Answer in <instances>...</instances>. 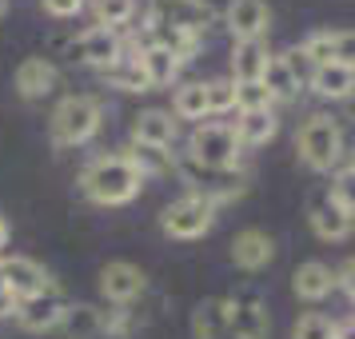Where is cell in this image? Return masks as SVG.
Here are the masks:
<instances>
[{"mask_svg": "<svg viewBox=\"0 0 355 339\" xmlns=\"http://www.w3.org/2000/svg\"><path fill=\"white\" fill-rule=\"evenodd\" d=\"M144 176L136 172V164L128 156H100L84 168L80 188L92 204H104V208H116V204H128L132 195L140 192Z\"/></svg>", "mask_w": 355, "mask_h": 339, "instance_id": "obj_1", "label": "cell"}, {"mask_svg": "<svg viewBox=\"0 0 355 339\" xmlns=\"http://www.w3.org/2000/svg\"><path fill=\"white\" fill-rule=\"evenodd\" d=\"M100 132V104L92 96H64L52 112V140L60 148H76Z\"/></svg>", "mask_w": 355, "mask_h": 339, "instance_id": "obj_2", "label": "cell"}, {"mask_svg": "<svg viewBox=\"0 0 355 339\" xmlns=\"http://www.w3.org/2000/svg\"><path fill=\"white\" fill-rule=\"evenodd\" d=\"M300 156L311 172H331V164L343 156V136H339V124L331 116H311L304 128H300Z\"/></svg>", "mask_w": 355, "mask_h": 339, "instance_id": "obj_3", "label": "cell"}, {"mask_svg": "<svg viewBox=\"0 0 355 339\" xmlns=\"http://www.w3.org/2000/svg\"><path fill=\"white\" fill-rule=\"evenodd\" d=\"M216 220V204H211L208 195H196L188 192L184 200L176 204H168L160 216V227L172 236V240H196V236H204Z\"/></svg>", "mask_w": 355, "mask_h": 339, "instance_id": "obj_4", "label": "cell"}, {"mask_svg": "<svg viewBox=\"0 0 355 339\" xmlns=\"http://www.w3.org/2000/svg\"><path fill=\"white\" fill-rule=\"evenodd\" d=\"M148 20H152V28H176V33L200 36L216 20V12L208 0H152Z\"/></svg>", "mask_w": 355, "mask_h": 339, "instance_id": "obj_5", "label": "cell"}, {"mask_svg": "<svg viewBox=\"0 0 355 339\" xmlns=\"http://www.w3.org/2000/svg\"><path fill=\"white\" fill-rule=\"evenodd\" d=\"M188 156L208 168H236V156H240L236 128L232 124H200L188 140Z\"/></svg>", "mask_w": 355, "mask_h": 339, "instance_id": "obj_6", "label": "cell"}, {"mask_svg": "<svg viewBox=\"0 0 355 339\" xmlns=\"http://www.w3.org/2000/svg\"><path fill=\"white\" fill-rule=\"evenodd\" d=\"M180 176L196 188V195H208L211 204L243 192V172H236V168H208V164L192 160V156L180 160Z\"/></svg>", "mask_w": 355, "mask_h": 339, "instance_id": "obj_7", "label": "cell"}, {"mask_svg": "<svg viewBox=\"0 0 355 339\" xmlns=\"http://www.w3.org/2000/svg\"><path fill=\"white\" fill-rule=\"evenodd\" d=\"M68 299L60 295L56 288L40 291V295H28V299H20L17 304V320L24 331H52V327H60V320L68 315Z\"/></svg>", "mask_w": 355, "mask_h": 339, "instance_id": "obj_8", "label": "cell"}, {"mask_svg": "<svg viewBox=\"0 0 355 339\" xmlns=\"http://www.w3.org/2000/svg\"><path fill=\"white\" fill-rule=\"evenodd\" d=\"M0 279L8 284V291L17 299H28V295H40V291L52 288L49 272L28 256H12V259H0Z\"/></svg>", "mask_w": 355, "mask_h": 339, "instance_id": "obj_9", "label": "cell"}, {"mask_svg": "<svg viewBox=\"0 0 355 339\" xmlns=\"http://www.w3.org/2000/svg\"><path fill=\"white\" fill-rule=\"evenodd\" d=\"M307 56V64H347L355 68V33H315L307 36V44L300 49Z\"/></svg>", "mask_w": 355, "mask_h": 339, "instance_id": "obj_10", "label": "cell"}, {"mask_svg": "<svg viewBox=\"0 0 355 339\" xmlns=\"http://www.w3.org/2000/svg\"><path fill=\"white\" fill-rule=\"evenodd\" d=\"M227 323L240 339H268V311H263L256 291H243L236 299H227Z\"/></svg>", "mask_w": 355, "mask_h": 339, "instance_id": "obj_11", "label": "cell"}, {"mask_svg": "<svg viewBox=\"0 0 355 339\" xmlns=\"http://www.w3.org/2000/svg\"><path fill=\"white\" fill-rule=\"evenodd\" d=\"M272 24V12L263 0H232L227 4V28L236 40H259Z\"/></svg>", "mask_w": 355, "mask_h": 339, "instance_id": "obj_12", "label": "cell"}, {"mask_svg": "<svg viewBox=\"0 0 355 339\" xmlns=\"http://www.w3.org/2000/svg\"><path fill=\"white\" fill-rule=\"evenodd\" d=\"M144 272L136 268V263H124V259H116V263H108L104 272H100V291L112 299V304H128V299H136L140 291H144Z\"/></svg>", "mask_w": 355, "mask_h": 339, "instance_id": "obj_13", "label": "cell"}, {"mask_svg": "<svg viewBox=\"0 0 355 339\" xmlns=\"http://www.w3.org/2000/svg\"><path fill=\"white\" fill-rule=\"evenodd\" d=\"M76 56L92 68H112L120 60V36H116V28H100V24L88 28L76 40Z\"/></svg>", "mask_w": 355, "mask_h": 339, "instance_id": "obj_14", "label": "cell"}, {"mask_svg": "<svg viewBox=\"0 0 355 339\" xmlns=\"http://www.w3.org/2000/svg\"><path fill=\"white\" fill-rule=\"evenodd\" d=\"M272 252H275L272 236L259 232V227H248V232H240L232 240V259H236V268H243V272H259L272 259Z\"/></svg>", "mask_w": 355, "mask_h": 339, "instance_id": "obj_15", "label": "cell"}, {"mask_svg": "<svg viewBox=\"0 0 355 339\" xmlns=\"http://www.w3.org/2000/svg\"><path fill=\"white\" fill-rule=\"evenodd\" d=\"M132 136H136V144H148V148H172V140H176V120H172V112L148 108V112L136 116Z\"/></svg>", "mask_w": 355, "mask_h": 339, "instance_id": "obj_16", "label": "cell"}, {"mask_svg": "<svg viewBox=\"0 0 355 339\" xmlns=\"http://www.w3.org/2000/svg\"><path fill=\"white\" fill-rule=\"evenodd\" d=\"M17 88H20L24 100L49 96L52 88H56V68H52L44 56H28V60L17 68Z\"/></svg>", "mask_w": 355, "mask_h": 339, "instance_id": "obj_17", "label": "cell"}, {"mask_svg": "<svg viewBox=\"0 0 355 339\" xmlns=\"http://www.w3.org/2000/svg\"><path fill=\"white\" fill-rule=\"evenodd\" d=\"M311 88L320 92L323 100H347L355 92V68L347 64H320L311 68Z\"/></svg>", "mask_w": 355, "mask_h": 339, "instance_id": "obj_18", "label": "cell"}, {"mask_svg": "<svg viewBox=\"0 0 355 339\" xmlns=\"http://www.w3.org/2000/svg\"><path fill=\"white\" fill-rule=\"evenodd\" d=\"M192 331H196V339H240L236 331H232V323H227V304L224 299H204V304L196 307Z\"/></svg>", "mask_w": 355, "mask_h": 339, "instance_id": "obj_19", "label": "cell"}, {"mask_svg": "<svg viewBox=\"0 0 355 339\" xmlns=\"http://www.w3.org/2000/svg\"><path fill=\"white\" fill-rule=\"evenodd\" d=\"M268 49L263 40H236V52H232V72H236V84H252L263 80V68H268Z\"/></svg>", "mask_w": 355, "mask_h": 339, "instance_id": "obj_20", "label": "cell"}, {"mask_svg": "<svg viewBox=\"0 0 355 339\" xmlns=\"http://www.w3.org/2000/svg\"><path fill=\"white\" fill-rule=\"evenodd\" d=\"M331 284H336V275H331V268H323L320 259L300 263V268H295V275H291V288H295V295H300V299H307V304H320L323 295L331 291Z\"/></svg>", "mask_w": 355, "mask_h": 339, "instance_id": "obj_21", "label": "cell"}, {"mask_svg": "<svg viewBox=\"0 0 355 339\" xmlns=\"http://www.w3.org/2000/svg\"><path fill=\"white\" fill-rule=\"evenodd\" d=\"M60 331L72 339H92L100 331H108V311H100L92 304H72L68 307V315L60 320Z\"/></svg>", "mask_w": 355, "mask_h": 339, "instance_id": "obj_22", "label": "cell"}, {"mask_svg": "<svg viewBox=\"0 0 355 339\" xmlns=\"http://www.w3.org/2000/svg\"><path fill=\"white\" fill-rule=\"evenodd\" d=\"M311 227H315L320 240H343V236L352 232V216L327 195V200H315V204H311Z\"/></svg>", "mask_w": 355, "mask_h": 339, "instance_id": "obj_23", "label": "cell"}, {"mask_svg": "<svg viewBox=\"0 0 355 339\" xmlns=\"http://www.w3.org/2000/svg\"><path fill=\"white\" fill-rule=\"evenodd\" d=\"M136 60H140V68H144V76H148V84H152V88L172 84V80H176V72H180V64H184L176 52H168L164 44H148Z\"/></svg>", "mask_w": 355, "mask_h": 339, "instance_id": "obj_24", "label": "cell"}, {"mask_svg": "<svg viewBox=\"0 0 355 339\" xmlns=\"http://www.w3.org/2000/svg\"><path fill=\"white\" fill-rule=\"evenodd\" d=\"M275 132H279V120H275L272 108H259V112H240V120H236V140H240V148H243V144H252V148L268 144Z\"/></svg>", "mask_w": 355, "mask_h": 339, "instance_id": "obj_25", "label": "cell"}, {"mask_svg": "<svg viewBox=\"0 0 355 339\" xmlns=\"http://www.w3.org/2000/svg\"><path fill=\"white\" fill-rule=\"evenodd\" d=\"M259 84L272 92V100H291L300 88H304V84L295 80V72L288 68V60H284V56H272V60H268V68H263V80H259Z\"/></svg>", "mask_w": 355, "mask_h": 339, "instance_id": "obj_26", "label": "cell"}, {"mask_svg": "<svg viewBox=\"0 0 355 339\" xmlns=\"http://www.w3.org/2000/svg\"><path fill=\"white\" fill-rule=\"evenodd\" d=\"M172 112L180 120H204L208 116V84H184V88H176Z\"/></svg>", "mask_w": 355, "mask_h": 339, "instance_id": "obj_27", "label": "cell"}, {"mask_svg": "<svg viewBox=\"0 0 355 339\" xmlns=\"http://www.w3.org/2000/svg\"><path fill=\"white\" fill-rule=\"evenodd\" d=\"M104 80L112 84V88H124V92H148L152 88L140 60H116L112 68H104Z\"/></svg>", "mask_w": 355, "mask_h": 339, "instance_id": "obj_28", "label": "cell"}, {"mask_svg": "<svg viewBox=\"0 0 355 339\" xmlns=\"http://www.w3.org/2000/svg\"><path fill=\"white\" fill-rule=\"evenodd\" d=\"M92 12H96L100 28H116V24H128L136 12V0H92Z\"/></svg>", "mask_w": 355, "mask_h": 339, "instance_id": "obj_29", "label": "cell"}, {"mask_svg": "<svg viewBox=\"0 0 355 339\" xmlns=\"http://www.w3.org/2000/svg\"><path fill=\"white\" fill-rule=\"evenodd\" d=\"M236 108H240V112H259V108H272V92H268L259 80L236 84Z\"/></svg>", "mask_w": 355, "mask_h": 339, "instance_id": "obj_30", "label": "cell"}, {"mask_svg": "<svg viewBox=\"0 0 355 339\" xmlns=\"http://www.w3.org/2000/svg\"><path fill=\"white\" fill-rule=\"evenodd\" d=\"M128 160L136 164V172H140V176H152V172H168V168H172V160L164 156V148H148V144H136V152H132Z\"/></svg>", "mask_w": 355, "mask_h": 339, "instance_id": "obj_31", "label": "cell"}, {"mask_svg": "<svg viewBox=\"0 0 355 339\" xmlns=\"http://www.w3.org/2000/svg\"><path fill=\"white\" fill-rule=\"evenodd\" d=\"M295 339H336V323L320 315V311H307L295 323Z\"/></svg>", "mask_w": 355, "mask_h": 339, "instance_id": "obj_32", "label": "cell"}, {"mask_svg": "<svg viewBox=\"0 0 355 339\" xmlns=\"http://www.w3.org/2000/svg\"><path fill=\"white\" fill-rule=\"evenodd\" d=\"M331 200H336L347 216H355V168H343V172L331 180Z\"/></svg>", "mask_w": 355, "mask_h": 339, "instance_id": "obj_33", "label": "cell"}, {"mask_svg": "<svg viewBox=\"0 0 355 339\" xmlns=\"http://www.w3.org/2000/svg\"><path fill=\"white\" fill-rule=\"evenodd\" d=\"M236 108V80H211L208 84V112H232Z\"/></svg>", "mask_w": 355, "mask_h": 339, "instance_id": "obj_34", "label": "cell"}, {"mask_svg": "<svg viewBox=\"0 0 355 339\" xmlns=\"http://www.w3.org/2000/svg\"><path fill=\"white\" fill-rule=\"evenodd\" d=\"M44 8H49L52 17H76L84 8V0H44Z\"/></svg>", "mask_w": 355, "mask_h": 339, "instance_id": "obj_35", "label": "cell"}, {"mask_svg": "<svg viewBox=\"0 0 355 339\" xmlns=\"http://www.w3.org/2000/svg\"><path fill=\"white\" fill-rule=\"evenodd\" d=\"M17 304H20V299L8 291V284L0 279V320H4V315H12V311H17Z\"/></svg>", "mask_w": 355, "mask_h": 339, "instance_id": "obj_36", "label": "cell"}, {"mask_svg": "<svg viewBox=\"0 0 355 339\" xmlns=\"http://www.w3.org/2000/svg\"><path fill=\"white\" fill-rule=\"evenodd\" d=\"M336 279H339V288H343V291H347V295L355 299V259H347V268H343Z\"/></svg>", "mask_w": 355, "mask_h": 339, "instance_id": "obj_37", "label": "cell"}, {"mask_svg": "<svg viewBox=\"0 0 355 339\" xmlns=\"http://www.w3.org/2000/svg\"><path fill=\"white\" fill-rule=\"evenodd\" d=\"M336 339H355V320H347V323H336Z\"/></svg>", "mask_w": 355, "mask_h": 339, "instance_id": "obj_38", "label": "cell"}, {"mask_svg": "<svg viewBox=\"0 0 355 339\" xmlns=\"http://www.w3.org/2000/svg\"><path fill=\"white\" fill-rule=\"evenodd\" d=\"M4 243H8V220L0 216V247H4Z\"/></svg>", "mask_w": 355, "mask_h": 339, "instance_id": "obj_39", "label": "cell"}, {"mask_svg": "<svg viewBox=\"0 0 355 339\" xmlns=\"http://www.w3.org/2000/svg\"><path fill=\"white\" fill-rule=\"evenodd\" d=\"M347 100H352V112H355V92H352V96H347Z\"/></svg>", "mask_w": 355, "mask_h": 339, "instance_id": "obj_40", "label": "cell"}, {"mask_svg": "<svg viewBox=\"0 0 355 339\" xmlns=\"http://www.w3.org/2000/svg\"><path fill=\"white\" fill-rule=\"evenodd\" d=\"M0 12H4V0H0Z\"/></svg>", "mask_w": 355, "mask_h": 339, "instance_id": "obj_41", "label": "cell"}, {"mask_svg": "<svg viewBox=\"0 0 355 339\" xmlns=\"http://www.w3.org/2000/svg\"><path fill=\"white\" fill-rule=\"evenodd\" d=\"M352 168H355V160H352Z\"/></svg>", "mask_w": 355, "mask_h": 339, "instance_id": "obj_42", "label": "cell"}]
</instances>
